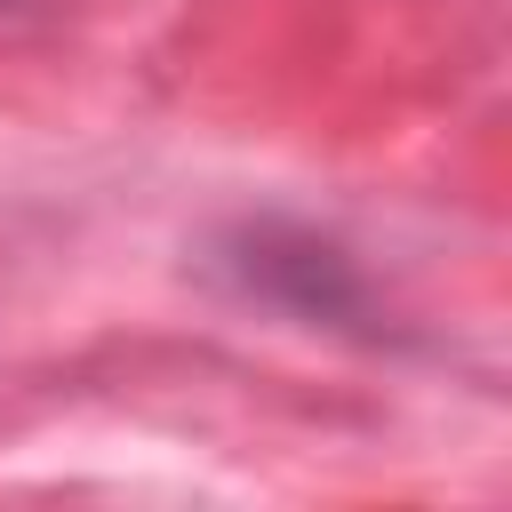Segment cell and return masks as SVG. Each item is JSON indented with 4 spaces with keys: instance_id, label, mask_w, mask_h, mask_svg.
I'll list each match as a JSON object with an SVG mask.
<instances>
[{
    "instance_id": "6da1fadb",
    "label": "cell",
    "mask_w": 512,
    "mask_h": 512,
    "mask_svg": "<svg viewBox=\"0 0 512 512\" xmlns=\"http://www.w3.org/2000/svg\"><path fill=\"white\" fill-rule=\"evenodd\" d=\"M208 272L240 296V304H264L296 328H320V336H352V344H400V320L392 304L376 296V280L360 272V256L304 224V216H240L208 240Z\"/></svg>"
},
{
    "instance_id": "7a4b0ae2",
    "label": "cell",
    "mask_w": 512,
    "mask_h": 512,
    "mask_svg": "<svg viewBox=\"0 0 512 512\" xmlns=\"http://www.w3.org/2000/svg\"><path fill=\"white\" fill-rule=\"evenodd\" d=\"M0 8H24V0H0Z\"/></svg>"
}]
</instances>
